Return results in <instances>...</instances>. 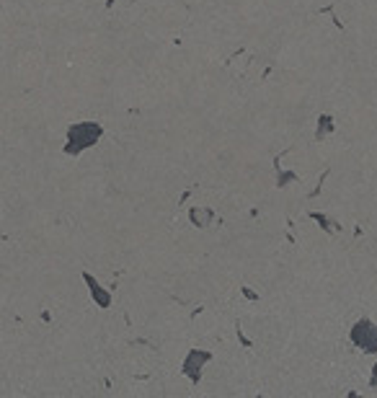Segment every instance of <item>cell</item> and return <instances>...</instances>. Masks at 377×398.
I'll list each match as a JSON object with an SVG mask.
<instances>
[{
	"label": "cell",
	"instance_id": "2",
	"mask_svg": "<svg viewBox=\"0 0 377 398\" xmlns=\"http://www.w3.org/2000/svg\"><path fill=\"white\" fill-rule=\"evenodd\" d=\"M349 339L364 354H374L377 352V324H372L369 318H359V321L351 326Z\"/></svg>",
	"mask_w": 377,
	"mask_h": 398
},
{
	"label": "cell",
	"instance_id": "1",
	"mask_svg": "<svg viewBox=\"0 0 377 398\" xmlns=\"http://www.w3.org/2000/svg\"><path fill=\"white\" fill-rule=\"evenodd\" d=\"M101 137H104V127L98 122H78V125H70L67 127V135H65L62 153L80 155L83 150L93 147Z\"/></svg>",
	"mask_w": 377,
	"mask_h": 398
},
{
	"label": "cell",
	"instance_id": "3",
	"mask_svg": "<svg viewBox=\"0 0 377 398\" xmlns=\"http://www.w3.org/2000/svg\"><path fill=\"white\" fill-rule=\"evenodd\" d=\"M212 360V354H209L207 349H189L186 360H184V375L191 380V383H199L202 378V367Z\"/></svg>",
	"mask_w": 377,
	"mask_h": 398
},
{
	"label": "cell",
	"instance_id": "5",
	"mask_svg": "<svg viewBox=\"0 0 377 398\" xmlns=\"http://www.w3.org/2000/svg\"><path fill=\"white\" fill-rule=\"evenodd\" d=\"M212 217H215V215H212V210H209V207H194V210L189 212V220H191L199 230H204L209 222H212Z\"/></svg>",
	"mask_w": 377,
	"mask_h": 398
},
{
	"label": "cell",
	"instance_id": "7",
	"mask_svg": "<svg viewBox=\"0 0 377 398\" xmlns=\"http://www.w3.org/2000/svg\"><path fill=\"white\" fill-rule=\"evenodd\" d=\"M369 385H372V388H377V362L372 365V378H369Z\"/></svg>",
	"mask_w": 377,
	"mask_h": 398
},
{
	"label": "cell",
	"instance_id": "6",
	"mask_svg": "<svg viewBox=\"0 0 377 398\" xmlns=\"http://www.w3.org/2000/svg\"><path fill=\"white\" fill-rule=\"evenodd\" d=\"M333 116L331 114H320V119H318V137H325V135H331L333 132Z\"/></svg>",
	"mask_w": 377,
	"mask_h": 398
},
{
	"label": "cell",
	"instance_id": "4",
	"mask_svg": "<svg viewBox=\"0 0 377 398\" xmlns=\"http://www.w3.org/2000/svg\"><path fill=\"white\" fill-rule=\"evenodd\" d=\"M83 282H86L88 287H91V295H93V300H96V305H101V308H109L111 305V297H109V292L93 280V277L88 274V271H83Z\"/></svg>",
	"mask_w": 377,
	"mask_h": 398
}]
</instances>
